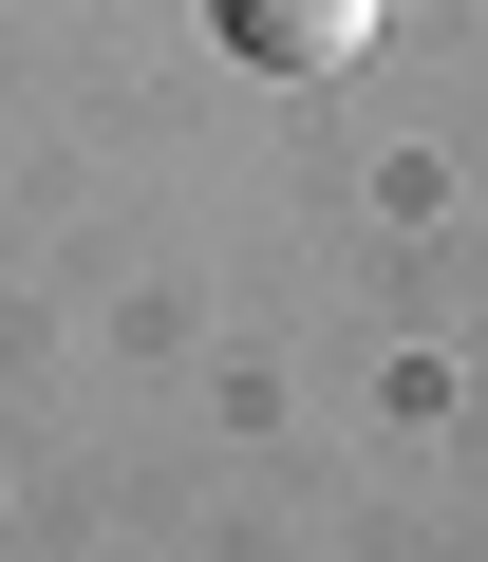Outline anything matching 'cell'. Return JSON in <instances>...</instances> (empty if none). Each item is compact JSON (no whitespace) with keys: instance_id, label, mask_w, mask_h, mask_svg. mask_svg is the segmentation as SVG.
Wrapping results in <instances>:
<instances>
[{"instance_id":"6da1fadb","label":"cell","mask_w":488,"mask_h":562,"mask_svg":"<svg viewBox=\"0 0 488 562\" xmlns=\"http://www.w3.org/2000/svg\"><path fill=\"white\" fill-rule=\"evenodd\" d=\"M207 20H225V57H264V76H339L376 38V0H207Z\"/></svg>"}]
</instances>
